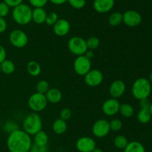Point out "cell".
Wrapping results in <instances>:
<instances>
[{"instance_id":"cell-27","label":"cell","mask_w":152,"mask_h":152,"mask_svg":"<svg viewBox=\"0 0 152 152\" xmlns=\"http://www.w3.org/2000/svg\"><path fill=\"white\" fill-rule=\"evenodd\" d=\"M129 140L127 137L124 135H118L114 138V145L117 149L124 150L125 148L129 144Z\"/></svg>"},{"instance_id":"cell-3","label":"cell","mask_w":152,"mask_h":152,"mask_svg":"<svg viewBox=\"0 0 152 152\" xmlns=\"http://www.w3.org/2000/svg\"><path fill=\"white\" fill-rule=\"evenodd\" d=\"M32 9L26 4H20L13 7L12 16L16 24L19 25H26L32 21Z\"/></svg>"},{"instance_id":"cell-36","label":"cell","mask_w":152,"mask_h":152,"mask_svg":"<svg viewBox=\"0 0 152 152\" xmlns=\"http://www.w3.org/2000/svg\"><path fill=\"white\" fill-rule=\"evenodd\" d=\"M48 0H29V2L34 7H43Z\"/></svg>"},{"instance_id":"cell-8","label":"cell","mask_w":152,"mask_h":152,"mask_svg":"<svg viewBox=\"0 0 152 152\" xmlns=\"http://www.w3.org/2000/svg\"><path fill=\"white\" fill-rule=\"evenodd\" d=\"M9 41L11 45L18 49H22L28 43V37L22 30L16 29L10 32L9 35Z\"/></svg>"},{"instance_id":"cell-22","label":"cell","mask_w":152,"mask_h":152,"mask_svg":"<svg viewBox=\"0 0 152 152\" xmlns=\"http://www.w3.org/2000/svg\"><path fill=\"white\" fill-rule=\"evenodd\" d=\"M124 152H145V148L140 142L132 141L125 148Z\"/></svg>"},{"instance_id":"cell-4","label":"cell","mask_w":152,"mask_h":152,"mask_svg":"<svg viewBox=\"0 0 152 152\" xmlns=\"http://www.w3.org/2000/svg\"><path fill=\"white\" fill-rule=\"evenodd\" d=\"M22 127L27 134L34 136L42 128V120L38 113L33 112L25 118Z\"/></svg>"},{"instance_id":"cell-35","label":"cell","mask_w":152,"mask_h":152,"mask_svg":"<svg viewBox=\"0 0 152 152\" xmlns=\"http://www.w3.org/2000/svg\"><path fill=\"white\" fill-rule=\"evenodd\" d=\"M9 11H10V7L4 1L0 2V17L4 18L7 16Z\"/></svg>"},{"instance_id":"cell-2","label":"cell","mask_w":152,"mask_h":152,"mask_svg":"<svg viewBox=\"0 0 152 152\" xmlns=\"http://www.w3.org/2000/svg\"><path fill=\"white\" fill-rule=\"evenodd\" d=\"M151 83L145 77H139L133 83L132 92L136 99L140 100L148 98L151 93Z\"/></svg>"},{"instance_id":"cell-41","label":"cell","mask_w":152,"mask_h":152,"mask_svg":"<svg viewBox=\"0 0 152 152\" xmlns=\"http://www.w3.org/2000/svg\"><path fill=\"white\" fill-rule=\"evenodd\" d=\"M7 58V52L6 49L2 45H0V63L4 61Z\"/></svg>"},{"instance_id":"cell-7","label":"cell","mask_w":152,"mask_h":152,"mask_svg":"<svg viewBox=\"0 0 152 152\" xmlns=\"http://www.w3.org/2000/svg\"><path fill=\"white\" fill-rule=\"evenodd\" d=\"M73 66L78 75L85 76L91 69V61L85 55H80L74 60Z\"/></svg>"},{"instance_id":"cell-19","label":"cell","mask_w":152,"mask_h":152,"mask_svg":"<svg viewBox=\"0 0 152 152\" xmlns=\"http://www.w3.org/2000/svg\"><path fill=\"white\" fill-rule=\"evenodd\" d=\"M67 128H68V125H67L66 121L63 120L60 118L56 119L52 124L53 131L58 135L63 134L67 131Z\"/></svg>"},{"instance_id":"cell-6","label":"cell","mask_w":152,"mask_h":152,"mask_svg":"<svg viewBox=\"0 0 152 152\" xmlns=\"http://www.w3.org/2000/svg\"><path fill=\"white\" fill-rule=\"evenodd\" d=\"M68 49L73 55L77 56L84 55L88 50L86 40L77 36L71 37L68 42Z\"/></svg>"},{"instance_id":"cell-34","label":"cell","mask_w":152,"mask_h":152,"mask_svg":"<svg viewBox=\"0 0 152 152\" xmlns=\"http://www.w3.org/2000/svg\"><path fill=\"white\" fill-rule=\"evenodd\" d=\"M71 116H72V112H71V109L68 108V107H65L61 110L60 113H59V116L60 119H63V120L67 121L68 119H71Z\"/></svg>"},{"instance_id":"cell-25","label":"cell","mask_w":152,"mask_h":152,"mask_svg":"<svg viewBox=\"0 0 152 152\" xmlns=\"http://www.w3.org/2000/svg\"><path fill=\"white\" fill-rule=\"evenodd\" d=\"M151 117L152 116L150 113L149 109H140V110L137 113V119L141 124L148 123L151 121Z\"/></svg>"},{"instance_id":"cell-20","label":"cell","mask_w":152,"mask_h":152,"mask_svg":"<svg viewBox=\"0 0 152 152\" xmlns=\"http://www.w3.org/2000/svg\"><path fill=\"white\" fill-rule=\"evenodd\" d=\"M41 71V66L37 61H31L27 64V72L30 75L33 76V77H37L39 75Z\"/></svg>"},{"instance_id":"cell-16","label":"cell","mask_w":152,"mask_h":152,"mask_svg":"<svg viewBox=\"0 0 152 152\" xmlns=\"http://www.w3.org/2000/svg\"><path fill=\"white\" fill-rule=\"evenodd\" d=\"M93 6L97 13H108L114 7V0H94Z\"/></svg>"},{"instance_id":"cell-24","label":"cell","mask_w":152,"mask_h":152,"mask_svg":"<svg viewBox=\"0 0 152 152\" xmlns=\"http://www.w3.org/2000/svg\"><path fill=\"white\" fill-rule=\"evenodd\" d=\"M119 113L126 118H130L134 113V107L131 105L130 104L128 103H123V104H120V110H119Z\"/></svg>"},{"instance_id":"cell-18","label":"cell","mask_w":152,"mask_h":152,"mask_svg":"<svg viewBox=\"0 0 152 152\" xmlns=\"http://www.w3.org/2000/svg\"><path fill=\"white\" fill-rule=\"evenodd\" d=\"M47 13L43 7H34L32 10V20L36 24H43L45 22Z\"/></svg>"},{"instance_id":"cell-26","label":"cell","mask_w":152,"mask_h":152,"mask_svg":"<svg viewBox=\"0 0 152 152\" xmlns=\"http://www.w3.org/2000/svg\"><path fill=\"white\" fill-rule=\"evenodd\" d=\"M108 24L111 26H117L123 22V13L120 12H114L108 19Z\"/></svg>"},{"instance_id":"cell-44","label":"cell","mask_w":152,"mask_h":152,"mask_svg":"<svg viewBox=\"0 0 152 152\" xmlns=\"http://www.w3.org/2000/svg\"><path fill=\"white\" fill-rule=\"evenodd\" d=\"M91 152H103V151H102L101 148H99L96 147Z\"/></svg>"},{"instance_id":"cell-9","label":"cell","mask_w":152,"mask_h":152,"mask_svg":"<svg viewBox=\"0 0 152 152\" xmlns=\"http://www.w3.org/2000/svg\"><path fill=\"white\" fill-rule=\"evenodd\" d=\"M111 131L109 122L104 119H98L92 126V133L97 138H104L107 137Z\"/></svg>"},{"instance_id":"cell-21","label":"cell","mask_w":152,"mask_h":152,"mask_svg":"<svg viewBox=\"0 0 152 152\" xmlns=\"http://www.w3.org/2000/svg\"><path fill=\"white\" fill-rule=\"evenodd\" d=\"M34 136V144L37 145H47L48 142V135L45 131H39L37 132Z\"/></svg>"},{"instance_id":"cell-28","label":"cell","mask_w":152,"mask_h":152,"mask_svg":"<svg viewBox=\"0 0 152 152\" xmlns=\"http://www.w3.org/2000/svg\"><path fill=\"white\" fill-rule=\"evenodd\" d=\"M86 40L88 49H89V50H95L99 47V44H100L99 39L98 37H94V36H91Z\"/></svg>"},{"instance_id":"cell-14","label":"cell","mask_w":152,"mask_h":152,"mask_svg":"<svg viewBox=\"0 0 152 152\" xmlns=\"http://www.w3.org/2000/svg\"><path fill=\"white\" fill-rule=\"evenodd\" d=\"M54 34L58 37H65L71 30V24L69 21L65 19H59L53 25Z\"/></svg>"},{"instance_id":"cell-48","label":"cell","mask_w":152,"mask_h":152,"mask_svg":"<svg viewBox=\"0 0 152 152\" xmlns=\"http://www.w3.org/2000/svg\"><path fill=\"white\" fill-rule=\"evenodd\" d=\"M28 152H33V151H31V150H30V151H28Z\"/></svg>"},{"instance_id":"cell-17","label":"cell","mask_w":152,"mask_h":152,"mask_svg":"<svg viewBox=\"0 0 152 152\" xmlns=\"http://www.w3.org/2000/svg\"><path fill=\"white\" fill-rule=\"evenodd\" d=\"M48 102L51 104H57L62 99V93L57 88H50L45 94Z\"/></svg>"},{"instance_id":"cell-10","label":"cell","mask_w":152,"mask_h":152,"mask_svg":"<svg viewBox=\"0 0 152 152\" xmlns=\"http://www.w3.org/2000/svg\"><path fill=\"white\" fill-rule=\"evenodd\" d=\"M103 75L102 72L99 69H91L86 75L84 76V81L86 85L91 87L97 86L102 83L103 81Z\"/></svg>"},{"instance_id":"cell-37","label":"cell","mask_w":152,"mask_h":152,"mask_svg":"<svg viewBox=\"0 0 152 152\" xmlns=\"http://www.w3.org/2000/svg\"><path fill=\"white\" fill-rule=\"evenodd\" d=\"M31 151L33 152H48V148L47 145L42 146L34 144V145H32L31 146Z\"/></svg>"},{"instance_id":"cell-49","label":"cell","mask_w":152,"mask_h":152,"mask_svg":"<svg viewBox=\"0 0 152 152\" xmlns=\"http://www.w3.org/2000/svg\"><path fill=\"white\" fill-rule=\"evenodd\" d=\"M151 93H152V88H151Z\"/></svg>"},{"instance_id":"cell-1","label":"cell","mask_w":152,"mask_h":152,"mask_svg":"<svg viewBox=\"0 0 152 152\" xmlns=\"http://www.w3.org/2000/svg\"><path fill=\"white\" fill-rule=\"evenodd\" d=\"M32 146L31 135L19 129L10 133L7 139V147L10 152H28Z\"/></svg>"},{"instance_id":"cell-29","label":"cell","mask_w":152,"mask_h":152,"mask_svg":"<svg viewBox=\"0 0 152 152\" xmlns=\"http://www.w3.org/2000/svg\"><path fill=\"white\" fill-rule=\"evenodd\" d=\"M49 89H50V85L46 80H40L36 86L37 92L42 94H45Z\"/></svg>"},{"instance_id":"cell-46","label":"cell","mask_w":152,"mask_h":152,"mask_svg":"<svg viewBox=\"0 0 152 152\" xmlns=\"http://www.w3.org/2000/svg\"><path fill=\"white\" fill-rule=\"evenodd\" d=\"M149 110H150V113H151V116H152V103H151V105L149 107Z\"/></svg>"},{"instance_id":"cell-32","label":"cell","mask_w":152,"mask_h":152,"mask_svg":"<svg viewBox=\"0 0 152 152\" xmlns=\"http://www.w3.org/2000/svg\"><path fill=\"white\" fill-rule=\"evenodd\" d=\"M4 129L6 132L10 134V133L19 129V125H18L17 123L13 122V121H8V122H7L4 124Z\"/></svg>"},{"instance_id":"cell-38","label":"cell","mask_w":152,"mask_h":152,"mask_svg":"<svg viewBox=\"0 0 152 152\" xmlns=\"http://www.w3.org/2000/svg\"><path fill=\"white\" fill-rule=\"evenodd\" d=\"M23 0H4V2H5L10 7H15L16 6L22 4Z\"/></svg>"},{"instance_id":"cell-45","label":"cell","mask_w":152,"mask_h":152,"mask_svg":"<svg viewBox=\"0 0 152 152\" xmlns=\"http://www.w3.org/2000/svg\"><path fill=\"white\" fill-rule=\"evenodd\" d=\"M149 80L150 82H151V83H152V72H151L150 73V75H149Z\"/></svg>"},{"instance_id":"cell-33","label":"cell","mask_w":152,"mask_h":152,"mask_svg":"<svg viewBox=\"0 0 152 152\" xmlns=\"http://www.w3.org/2000/svg\"><path fill=\"white\" fill-rule=\"evenodd\" d=\"M70 5L75 9H82L86 6V0H68Z\"/></svg>"},{"instance_id":"cell-5","label":"cell","mask_w":152,"mask_h":152,"mask_svg":"<svg viewBox=\"0 0 152 152\" xmlns=\"http://www.w3.org/2000/svg\"><path fill=\"white\" fill-rule=\"evenodd\" d=\"M48 103V102L45 95L37 92L32 94L28 101L29 108L35 113H39L44 110L47 107Z\"/></svg>"},{"instance_id":"cell-13","label":"cell","mask_w":152,"mask_h":152,"mask_svg":"<svg viewBox=\"0 0 152 152\" xmlns=\"http://www.w3.org/2000/svg\"><path fill=\"white\" fill-rule=\"evenodd\" d=\"M76 148L80 152H91L96 148V142L90 137H82L76 142Z\"/></svg>"},{"instance_id":"cell-23","label":"cell","mask_w":152,"mask_h":152,"mask_svg":"<svg viewBox=\"0 0 152 152\" xmlns=\"http://www.w3.org/2000/svg\"><path fill=\"white\" fill-rule=\"evenodd\" d=\"M0 66H1V72L6 75L13 74L16 70V66L14 63L10 60L5 59L0 63Z\"/></svg>"},{"instance_id":"cell-11","label":"cell","mask_w":152,"mask_h":152,"mask_svg":"<svg viewBox=\"0 0 152 152\" xmlns=\"http://www.w3.org/2000/svg\"><path fill=\"white\" fill-rule=\"evenodd\" d=\"M141 22H142V16L139 12L136 10H127L123 14V22L131 28L138 26Z\"/></svg>"},{"instance_id":"cell-31","label":"cell","mask_w":152,"mask_h":152,"mask_svg":"<svg viewBox=\"0 0 152 152\" xmlns=\"http://www.w3.org/2000/svg\"><path fill=\"white\" fill-rule=\"evenodd\" d=\"M58 19H59V17L56 12H50L49 13H47L45 23L48 25H53L57 22Z\"/></svg>"},{"instance_id":"cell-30","label":"cell","mask_w":152,"mask_h":152,"mask_svg":"<svg viewBox=\"0 0 152 152\" xmlns=\"http://www.w3.org/2000/svg\"><path fill=\"white\" fill-rule=\"evenodd\" d=\"M110 129L112 131H119L123 128V124L119 119H114L109 122Z\"/></svg>"},{"instance_id":"cell-47","label":"cell","mask_w":152,"mask_h":152,"mask_svg":"<svg viewBox=\"0 0 152 152\" xmlns=\"http://www.w3.org/2000/svg\"><path fill=\"white\" fill-rule=\"evenodd\" d=\"M1 73V66H0V74Z\"/></svg>"},{"instance_id":"cell-12","label":"cell","mask_w":152,"mask_h":152,"mask_svg":"<svg viewBox=\"0 0 152 152\" xmlns=\"http://www.w3.org/2000/svg\"><path fill=\"white\" fill-rule=\"evenodd\" d=\"M120 103L117 98H111L105 100L102 105V110L105 115L113 116L119 113Z\"/></svg>"},{"instance_id":"cell-42","label":"cell","mask_w":152,"mask_h":152,"mask_svg":"<svg viewBox=\"0 0 152 152\" xmlns=\"http://www.w3.org/2000/svg\"><path fill=\"white\" fill-rule=\"evenodd\" d=\"M50 2L53 3V4H56V5H60V4H64L66 1H68V0H48Z\"/></svg>"},{"instance_id":"cell-43","label":"cell","mask_w":152,"mask_h":152,"mask_svg":"<svg viewBox=\"0 0 152 152\" xmlns=\"http://www.w3.org/2000/svg\"><path fill=\"white\" fill-rule=\"evenodd\" d=\"M84 55L86 57H87L88 59L91 60V58H93L94 56V54L93 50H89V49H88L87 52H86V54Z\"/></svg>"},{"instance_id":"cell-15","label":"cell","mask_w":152,"mask_h":152,"mask_svg":"<svg viewBox=\"0 0 152 152\" xmlns=\"http://www.w3.org/2000/svg\"><path fill=\"white\" fill-rule=\"evenodd\" d=\"M126 89V85L122 80H115L111 83L109 86V94L111 98H120L125 93Z\"/></svg>"},{"instance_id":"cell-40","label":"cell","mask_w":152,"mask_h":152,"mask_svg":"<svg viewBox=\"0 0 152 152\" xmlns=\"http://www.w3.org/2000/svg\"><path fill=\"white\" fill-rule=\"evenodd\" d=\"M7 24L4 18L0 17V34H2L7 30Z\"/></svg>"},{"instance_id":"cell-39","label":"cell","mask_w":152,"mask_h":152,"mask_svg":"<svg viewBox=\"0 0 152 152\" xmlns=\"http://www.w3.org/2000/svg\"><path fill=\"white\" fill-rule=\"evenodd\" d=\"M150 105H151V102L148 98H144L140 101V109L145 108V109H149Z\"/></svg>"}]
</instances>
